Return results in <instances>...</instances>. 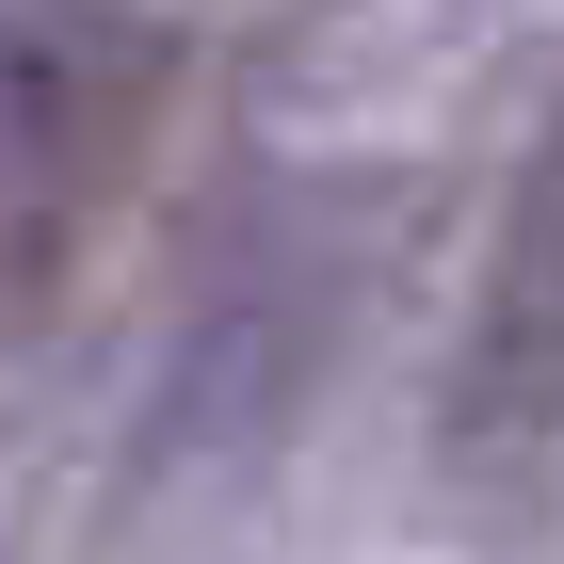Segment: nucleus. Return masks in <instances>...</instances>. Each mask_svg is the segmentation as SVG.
Here are the masks:
<instances>
[{
    "label": "nucleus",
    "instance_id": "obj_1",
    "mask_svg": "<svg viewBox=\"0 0 564 564\" xmlns=\"http://www.w3.org/2000/svg\"><path fill=\"white\" fill-rule=\"evenodd\" d=\"M130 48L97 33H0V306H33L82 259L97 194L130 162Z\"/></svg>",
    "mask_w": 564,
    "mask_h": 564
},
{
    "label": "nucleus",
    "instance_id": "obj_2",
    "mask_svg": "<svg viewBox=\"0 0 564 564\" xmlns=\"http://www.w3.org/2000/svg\"><path fill=\"white\" fill-rule=\"evenodd\" d=\"M468 403H484V420H549V403H564V130H549V162L517 177V210H500Z\"/></svg>",
    "mask_w": 564,
    "mask_h": 564
}]
</instances>
